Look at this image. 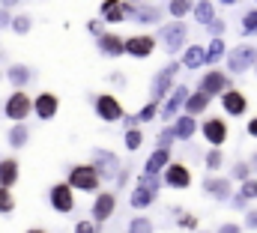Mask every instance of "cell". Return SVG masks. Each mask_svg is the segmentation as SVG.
I'll return each instance as SVG.
<instances>
[{
  "label": "cell",
  "mask_w": 257,
  "mask_h": 233,
  "mask_svg": "<svg viewBox=\"0 0 257 233\" xmlns=\"http://www.w3.org/2000/svg\"><path fill=\"white\" fill-rule=\"evenodd\" d=\"M75 233H96V227H93L90 221H78V224H75Z\"/></svg>",
  "instance_id": "43"
},
{
  "label": "cell",
  "mask_w": 257,
  "mask_h": 233,
  "mask_svg": "<svg viewBox=\"0 0 257 233\" xmlns=\"http://www.w3.org/2000/svg\"><path fill=\"white\" fill-rule=\"evenodd\" d=\"M168 165H171V150H156L150 159H147V165H144V174L147 176H156V174H162V171H168Z\"/></svg>",
  "instance_id": "22"
},
{
  "label": "cell",
  "mask_w": 257,
  "mask_h": 233,
  "mask_svg": "<svg viewBox=\"0 0 257 233\" xmlns=\"http://www.w3.org/2000/svg\"><path fill=\"white\" fill-rule=\"evenodd\" d=\"M156 117H159V105H156V102H150V105H144V108H141L138 120H141V123H153Z\"/></svg>",
  "instance_id": "38"
},
{
  "label": "cell",
  "mask_w": 257,
  "mask_h": 233,
  "mask_svg": "<svg viewBox=\"0 0 257 233\" xmlns=\"http://www.w3.org/2000/svg\"><path fill=\"white\" fill-rule=\"evenodd\" d=\"M245 132H248L251 138H257V117H251V120H248V126H245Z\"/></svg>",
  "instance_id": "47"
},
{
  "label": "cell",
  "mask_w": 257,
  "mask_h": 233,
  "mask_svg": "<svg viewBox=\"0 0 257 233\" xmlns=\"http://www.w3.org/2000/svg\"><path fill=\"white\" fill-rule=\"evenodd\" d=\"M248 162H251V168H254V174H257V153H251V159H248Z\"/></svg>",
  "instance_id": "50"
},
{
  "label": "cell",
  "mask_w": 257,
  "mask_h": 233,
  "mask_svg": "<svg viewBox=\"0 0 257 233\" xmlns=\"http://www.w3.org/2000/svg\"><path fill=\"white\" fill-rule=\"evenodd\" d=\"M6 78H9V84H15L21 90L24 84H30L36 78V69L33 66H24V63H12V66H6Z\"/></svg>",
  "instance_id": "19"
},
{
  "label": "cell",
  "mask_w": 257,
  "mask_h": 233,
  "mask_svg": "<svg viewBox=\"0 0 257 233\" xmlns=\"http://www.w3.org/2000/svg\"><path fill=\"white\" fill-rule=\"evenodd\" d=\"M33 30V18L30 15H15V21H12V33L15 36H27Z\"/></svg>",
  "instance_id": "30"
},
{
  "label": "cell",
  "mask_w": 257,
  "mask_h": 233,
  "mask_svg": "<svg viewBox=\"0 0 257 233\" xmlns=\"http://www.w3.org/2000/svg\"><path fill=\"white\" fill-rule=\"evenodd\" d=\"M186 36H189V27H186L183 21H174V24L162 27V39H165V45H168L171 54H177V51L186 45Z\"/></svg>",
  "instance_id": "11"
},
{
  "label": "cell",
  "mask_w": 257,
  "mask_h": 233,
  "mask_svg": "<svg viewBox=\"0 0 257 233\" xmlns=\"http://www.w3.org/2000/svg\"><path fill=\"white\" fill-rule=\"evenodd\" d=\"M224 30H227V24H224V21H221V18H215V21H212V24H209V33H212V36H215V39H221V33H224Z\"/></svg>",
  "instance_id": "40"
},
{
  "label": "cell",
  "mask_w": 257,
  "mask_h": 233,
  "mask_svg": "<svg viewBox=\"0 0 257 233\" xmlns=\"http://www.w3.org/2000/svg\"><path fill=\"white\" fill-rule=\"evenodd\" d=\"M221 162H224L221 150H209V153H206V171H209V174H215V171L221 168Z\"/></svg>",
  "instance_id": "35"
},
{
  "label": "cell",
  "mask_w": 257,
  "mask_h": 233,
  "mask_svg": "<svg viewBox=\"0 0 257 233\" xmlns=\"http://www.w3.org/2000/svg\"><path fill=\"white\" fill-rule=\"evenodd\" d=\"M12 21H15V18L9 15V9H3V6H0V30H6V27H12Z\"/></svg>",
  "instance_id": "42"
},
{
  "label": "cell",
  "mask_w": 257,
  "mask_h": 233,
  "mask_svg": "<svg viewBox=\"0 0 257 233\" xmlns=\"http://www.w3.org/2000/svg\"><path fill=\"white\" fill-rule=\"evenodd\" d=\"M48 203L54 212H72L75 209V188L69 182H54L48 188Z\"/></svg>",
  "instance_id": "4"
},
{
  "label": "cell",
  "mask_w": 257,
  "mask_h": 233,
  "mask_svg": "<svg viewBox=\"0 0 257 233\" xmlns=\"http://www.w3.org/2000/svg\"><path fill=\"white\" fill-rule=\"evenodd\" d=\"M0 63H3V48H0Z\"/></svg>",
  "instance_id": "53"
},
{
  "label": "cell",
  "mask_w": 257,
  "mask_h": 233,
  "mask_svg": "<svg viewBox=\"0 0 257 233\" xmlns=\"http://www.w3.org/2000/svg\"><path fill=\"white\" fill-rule=\"evenodd\" d=\"M18 159H0V188H12L18 182Z\"/></svg>",
  "instance_id": "24"
},
{
  "label": "cell",
  "mask_w": 257,
  "mask_h": 233,
  "mask_svg": "<svg viewBox=\"0 0 257 233\" xmlns=\"http://www.w3.org/2000/svg\"><path fill=\"white\" fill-rule=\"evenodd\" d=\"M135 21H141V24H156V21H162V9H138V15H135Z\"/></svg>",
  "instance_id": "33"
},
{
  "label": "cell",
  "mask_w": 257,
  "mask_h": 233,
  "mask_svg": "<svg viewBox=\"0 0 257 233\" xmlns=\"http://www.w3.org/2000/svg\"><path fill=\"white\" fill-rule=\"evenodd\" d=\"M254 60H257L254 45H239V48H233V51L227 54V69H230L233 75H242V72H248V69L254 66Z\"/></svg>",
  "instance_id": "5"
},
{
  "label": "cell",
  "mask_w": 257,
  "mask_h": 233,
  "mask_svg": "<svg viewBox=\"0 0 257 233\" xmlns=\"http://www.w3.org/2000/svg\"><path fill=\"white\" fill-rule=\"evenodd\" d=\"M171 129H174V138H177V141H189L194 135V129H197V123H194V117L186 114V117H177V123H174Z\"/></svg>",
  "instance_id": "25"
},
{
  "label": "cell",
  "mask_w": 257,
  "mask_h": 233,
  "mask_svg": "<svg viewBox=\"0 0 257 233\" xmlns=\"http://www.w3.org/2000/svg\"><path fill=\"white\" fill-rule=\"evenodd\" d=\"M93 111L99 120H105V123H117V120H123V105L117 102V96H111V93H99V96H93Z\"/></svg>",
  "instance_id": "3"
},
{
  "label": "cell",
  "mask_w": 257,
  "mask_h": 233,
  "mask_svg": "<svg viewBox=\"0 0 257 233\" xmlns=\"http://www.w3.org/2000/svg\"><path fill=\"white\" fill-rule=\"evenodd\" d=\"M221 3H224V6H230V3H236V0H221Z\"/></svg>",
  "instance_id": "51"
},
{
  "label": "cell",
  "mask_w": 257,
  "mask_h": 233,
  "mask_svg": "<svg viewBox=\"0 0 257 233\" xmlns=\"http://www.w3.org/2000/svg\"><path fill=\"white\" fill-rule=\"evenodd\" d=\"M186 102H189V90H186L183 84H177V87H174V93H171V99H168V105L162 108V120H168V123H171V120L177 117L180 108H186Z\"/></svg>",
  "instance_id": "18"
},
{
  "label": "cell",
  "mask_w": 257,
  "mask_h": 233,
  "mask_svg": "<svg viewBox=\"0 0 257 233\" xmlns=\"http://www.w3.org/2000/svg\"><path fill=\"white\" fill-rule=\"evenodd\" d=\"M156 51V36H150V33H138V36H128L126 39V54L135 60H144L150 57Z\"/></svg>",
  "instance_id": "10"
},
{
  "label": "cell",
  "mask_w": 257,
  "mask_h": 233,
  "mask_svg": "<svg viewBox=\"0 0 257 233\" xmlns=\"http://www.w3.org/2000/svg\"><path fill=\"white\" fill-rule=\"evenodd\" d=\"M18 3H21V0H0L3 9H12V6H18Z\"/></svg>",
  "instance_id": "49"
},
{
  "label": "cell",
  "mask_w": 257,
  "mask_h": 233,
  "mask_svg": "<svg viewBox=\"0 0 257 233\" xmlns=\"http://www.w3.org/2000/svg\"><path fill=\"white\" fill-rule=\"evenodd\" d=\"M57 111H60V99L54 93H39L33 99V114L39 120H51V117H57Z\"/></svg>",
  "instance_id": "15"
},
{
  "label": "cell",
  "mask_w": 257,
  "mask_h": 233,
  "mask_svg": "<svg viewBox=\"0 0 257 233\" xmlns=\"http://www.w3.org/2000/svg\"><path fill=\"white\" fill-rule=\"evenodd\" d=\"M245 224H248L251 230H257V209H248V212H245Z\"/></svg>",
  "instance_id": "44"
},
{
  "label": "cell",
  "mask_w": 257,
  "mask_h": 233,
  "mask_svg": "<svg viewBox=\"0 0 257 233\" xmlns=\"http://www.w3.org/2000/svg\"><path fill=\"white\" fill-rule=\"evenodd\" d=\"M162 176H165V185H171V188H189L192 185V171L183 162H171Z\"/></svg>",
  "instance_id": "13"
},
{
  "label": "cell",
  "mask_w": 257,
  "mask_h": 233,
  "mask_svg": "<svg viewBox=\"0 0 257 233\" xmlns=\"http://www.w3.org/2000/svg\"><path fill=\"white\" fill-rule=\"evenodd\" d=\"M183 69V63H171V66H165L159 75H156V84H153V102L159 105V99L171 90V81H174V75Z\"/></svg>",
  "instance_id": "14"
},
{
  "label": "cell",
  "mask_w": 257,
  "mask_h": 233,
  "mask_svg": "<svg viewBox=\"0 0 257 233\" xmlns=\"http://www.w3.org/2000/svg\"><path fill=\"white\" fill-rule=\"evenodd\" d=\"M156 191H159V182H156V176H141V182H138V188L132 191V206H138V209H144V206H150L153 200H156Z\"/></svg>",
  "instance_id": "8"
},
{
  "label": "cell",
  "mask_w": 257,
  "mask_h": 233,
  "mask_svg": "<svg viewBox=\"0 0 257 233\" xmlns=\"http://www.w3.org/2000/svg\"><path fill=\"white\" fill-rule=\"evenodd\" d=\"M168 12H171L174 18H183L186 12H194V6H192V0H171V3H168Z\"/></svg>",
  "instance_id": "31"
},
{
  "label": "cell",
  "mask_w": 257,
  "mask_h": 233,
  "mask_svg": "<svg viewBox=\"0 0 257 233\" xmlns=\"http://www.w3.org/2000/svg\"><path fill=\"white\" fill-rule=\"evenodd\" d=\"M245 203H248V200H245L242 194H233V206H236V209H245Z\"/></svg>",
  "instance_id": "48"
},
{
  "label": "cell",
  "mask_w": 257,
  "mask_h": 233,
  "mask_svg": "<svg viewBox=\"0 0 257 233\" xmlns=\"http://www.w3.org/2000/svg\"><path fill=\"white\" fill-rule=\"evenodd\" d=\"M114 209H117V194L114 191H99L96 194V203H93V221L96 224L108 221L114 215Z\"/></svg>",
  "instance_id": "12"
},
{
  "label": "cell",
  "mask_w": 257,
  "mask_h": 233,
  "mask_svg": "<svg viewBox=\"0 0 257 233\" xmlns=\"http://www.w3.org/2000/svg\"><path fill=\"white\" fill-rule=\"evenodd\" d=\"M153 230V224L147 221V218H135V224H132V233H150Z\"/></svg>",
  "instance_id": "41"
},
{
  "label": "cell",
  "mask_w": 257,
  "mask_h": 233,
  "mask_svg": "<svg viewBox=\"0 0 257 233\" xmlns=\"http://www.w3.org/2000/svg\"><path fill=\"white\" fill-rule=\"evenodd\" d=\"M200 135L206 138V144H212V147H221V144L227 141L230 129H227L224 117H209V120H203V126H200Z\"/></svg>",
  "instance_id": "7"
},
{
  "label": "cell",
  "mask_w": 257,
  "mask_h": 233,
  "mask_svg": "<svg viewBox=\"0 0 257 233\" xmlns=\"http://www.w3.org/2000/svg\"><path fill=\"white\" fill-rule=\"evenodd\" d=\"M99 15H102L108 24H120V21H126V18H128L126 0H105V3H102V9H99Z\"/></svg>",
  "instance_id": "21"
},
{
  "label": "cell",
  "mask_w": 257,
  "mask_h": 233,
  "mask_svg": "<svg viewBox=\"0 0 257 233\" xmlns=\"http://www.w3.org/2000/svg\"><path fill=\"white\" fill-rule=\"evenodd\" d=\"M203 191H209L215 200L233 197V185H230V179H224V176H209V179H203Z\"/></svg>",
  "instance_id": "20"
},
{
  "label": "cell",
  "mask_w": 257,
  "mask_h": 233,
  "mask_svg": "<svg viewBox=\"0 0 257 233\" xmlns=\"http://www.w3.org/2000/svg\"><path fill=\"white\" fill-rule=\"evenodd\" d=\"M99 182H102V176L93 165H72L69 168V185L75 191H96Z\"/></svg>",
  "instance_id": "2"
},
{
  "label": "cell",
  "mask_w": 257,
  "mask_h": 233,
  "mask_svg": "<svg viewBox=\"0 0 257 233\" xmlns=\"http://www.w3.org/2000/svg\"><path fill=\"white\" fill-rule=\"evenodd\" d=\"M90 165L99 171V176H105V179L123 174V171H120V159H117L114 153H108V150H93V162H90Z\"/></svg>",
  "instance_id": "9"
},
{
  "label": "cell",
  "mask_w": 257,
  "mask_h": 233,
  "mask_svg": "<svg viewBox=\"0 0 257 233\" xmlns=\"http://www.w3.org/2000/svg\"><path fill=\"white\" fill-rule=\"evenodd\" d=\"M27 141H30V126H24V123L9 126V132H6V144H9L12 150H24Z\"/></svg>",
  "instance_id": "23"
},
{
  "label": "cell",
  "mask_w": 257,
  "mask_h": 233,
  "mask_svg": "<svg viewBox=\"0 0 257 233\" xmlns=\"http://www.w3.org/2000/svg\"><path fill=\"white\" fill-rule=\"evenodd\" d=\"M242 27H245V30H242L245 36L257 33V9H251V12H245V15H242Z\"/></svg>",
  "instance_id": "37"
},
{
  "label": "cell",
  "mask_w": 257,
  "mask_h": 233,
  "mask_svg": "<svg viewBox=\"0 0 257 233\" xmlns=\"http://www.w3.org/2000/svg\"><path fill=\"white\" fill-rule=\"evenodd\" d=\"M15 209V194H12V188H0V212L6 215V212H12Z\"/></svg>",
  "instance_id": "34"
},
{
  "label": "cell",
  "mask_w": 257,
  "mask_h": 233,
  "mask_svg": "<svg viewBox=\"0 0 257 233\" xmlns=\"http://www.w3.org/2000/svg\"><path fill=\"white\" fill-rule=\"evenodd\" d=\"M206 105H209V96L197 90V93H192V96H189V102H186V114L197 117L200 111H206Z\"/></svg>",
  "instance_id": "27"
},
{
  "label": "cell",
  "mask_w": 257,
  "mask_h": 233,
  "mask_svg": "<svg viewBox=\"0 0 257 233\" xmlns=\"http://www.w3.org/2000/svg\"><path fill=\"white\" fill-rule=\"evenodd\" d=\"M108 81H111L114 87H123V84H126V75H123V72H114V75H111Z\"/></svg>",
  "instance_id": "45"
},
{
  "label": "cell",
  "mask_w": 257,
  "mask_h": 233,
  "mask_svg": "<svg viewBox=\"0 0 257 233\" xmlns=\"http://www.w3.org/2000/svg\"><path fill=\"white\" fill-rule=\"evenodd\" d=\"M221 105H224V114H230V117H242L248 111V99H245L242 90H227L221 96Z\"/></svg>",
  "instance_id": "17"
},
{
  "label": "cell",
  "mask_w": 257,
  "mask_h": 233,
  "mask_svg": "<svg viewBox=\"0 0 257 233\" xmlns=\"http://www.w3.org/2000/svg\"><path fill=\"white\" fill-rule=\"evenodd\" d=\"M3 114L9 120H15V123H24L27 117L33 114V99L24 90H15V93H9L3 99Z\"/></svg>",
  "instance_id": "1"
},
{
  "label": "cell",
  "mask_w": 257,
  "mask_h": 233,
  "mask_svg": "<svg viewBox=\"0 0 257 233\" xmlns=\"http://www.w3.org/2000/svg\"><path fill=\"white\" fill-rule=\"evenodd\" d=\"M221 57H227V54H224V42H221V39H212L209 48H206V63H218Z\"/></svg>",
  "instance_id": "32"
},
{
  "label": "cell",
  "mask_w": 257,
  "mask_h": 233,
  "mask_svg": "<svg viewBox=\"0 0 257 233\" xmlns=\"http://www.w3.org/2000/svg\"><path fill=\"white\" fill-rule=\"evenodd\" d=\"M239 194H242L245 200H257V179H248V182H242Z\"/></svg>",
  "instance_id": "39"
},
{
  "label": "cell",
  "mask_w": 257,
  "mask_h": 233,
  "mask_svg": "<svg viewBox=\"0 0 257 233\" xmlns=\"http://www.w3.org/2000/svg\"><path fill=\"white\" fill-rule=\"evenodd\" d=\"M141 141H144V135H141V129H126V150H138L141 147Z\"/></svg>",
  "instance_id": "36"
},
{
  "label": "cell",
  "mask_w": 257,
  "mask_h": 233,
  "mask_svg": "<svg viewBox=\"0 0 257 233\" xmlns=\"http://www.w3.org/2000/svg\"><path fill=\"white\" fill-rule=\"evenodd\" d=\"M27 233H45V230H39V227H33V230H27Z\"/></svg>",
  "instance_id": "52"
},
{
  "label": "cell",
  "mask_w": 257,
  "mask_h": 233,
  "mask_svg": "<svg viewBox=\"0 0 257 233\" xmlns=\"http://www.w3.org/2000/svg\"><path fill=\"white\" fill-rule=\"evenodd\" d=\"M200 93H206L209 99L212 96H224L227 90H233L230 87V78L224 75V72H218V69H212V72H206L203 78H200V87H197Z\"/></svg>",
  "instance_id": "6"
},
{
  "label": "cell",
  "mask_w": 257,
  "mask_h": 233,
  "mask_svg": "<svg viewBox=\"0 0 257 233\" xmlns=\"http://www.w3.org/2000/svg\"><path fill=\"white\" fill-rule=\"evenodd\" d=\"M251 174H254L251 162H242V159L230 168V176H233V179H239V182H248V179H251Z\"/></svg>",
  "instance_id": "29"
},
{
  "label": "cell",
  "mask_w": 257,
  "mask_h": 233,
  "mask_svg": "<svg viewBox=\"0 0 257 233\" xmlns=\"http://www.w3.org/2000/svg\"><path fill=\"white\" fill-rule=\"evenodd\" d=\"M0 81H3V72H0Z\"/></svg>",
  "instance_id": "54"
},
{
  "label": "cell",
  "mask_w": 257,
  "mask_h": 233,
  "mask_svg": "<svg viewBox=\"0 0 257 233\" xmlns=\"http://www.w3.org/2000/svg\"><path fill=\"white\" fill-rule=\"evenodd\" d=\"M215 233H239V224H230V221H227V224H221Z\"/></svg>",
  "instance_id": "46"
},
{
  "label": "cell",
  "mask_w": 257,
  "mask_h": 233,
  "mask_svg": "<svg viewBox=\"0 0 257 233\" xmlns=\"http://www.w3.org/2000/svg\"><path fill=\"white\" fill-rule=\"evenodd\" d=\"M180 63H183L186 69H197V66H203V63H206V48H203V45H192Z\"/></svg>",
  "instance_id": "26"
},
{
  "label": "cell",
  "mask_w": 257,
  "mask_h": 233,
  "mask_svg": "<svg viewBox=\"0 0 257 233\" xmlns=\"http://www.w3.org/2000/svg\"><path fill=\"white\" fill-rule=\"evenodd\" d=\"M194 18H197L200 24H212V21H215V9H212V3H209V0L194 3Z\"/></svg>",
  "instance_id": "28"
},
{
  "label": "cell",
  "mask_w": 257,
  "mask_h": 233,
  "mask_svg": "<svg viewBox=\"0 0 257 233\" xmlns=\"http://www.w3.org/2000/svg\"><path fill=\"white\" fill-rule=\"evenodd\" d=\"M96 45L105 57H123L126 54V39H120L117 33H102L96 36Z\"/></svg>",
  "instance_id": "16"
}]
</instances>
